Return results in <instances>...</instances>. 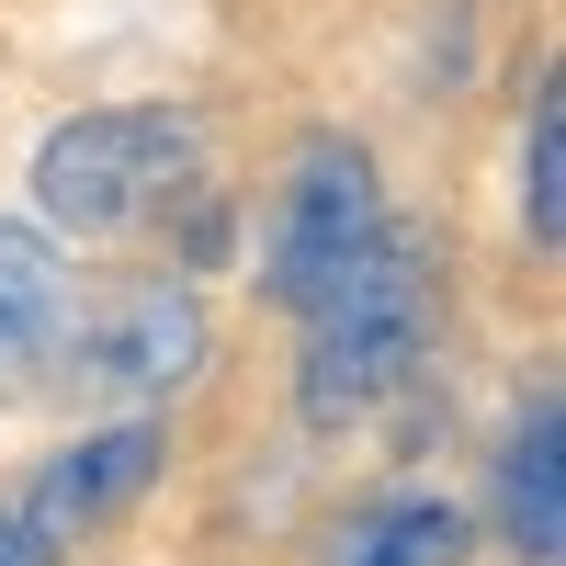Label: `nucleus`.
Here are the masks:
<instances>
[{"instance_id": "39448f33", "label": "nucleus", "mask_w": 566, "mask_h": 566, "mask_svg": "<svg viewBox=\"0 0 566 566\" xmlns=\"http://www.w3.org/2000/svg\"><path fill=\"white\" fill-rule=\"evenodd\" d=\"M159 464H170V453H159V419H114V431L69 442V453L34 476V499H23V522H12V533H23L34 566H45V555H69L80 533H103L125 499H148Z\"/></svg>"}, {"instance_id": "423d86ee", "label": "nucleus", "mask_w": 566, "mask_h": 566, "mask_svg": "<svg viewBox=\"0 0 566 566\" xmlns=\"http://www.w3.org/2000/svg\"><path fill=\"white\" fill-rule=\"evenodd\" d=\"M69 328H80V306H69V261L45 250L34 227L0 216V386H34V374H57Z\"/></svg>"}, {"instance_id": "f257e3e1", "label": "nucleus", "mask_w": 566, "mask_h": 566, "mask_svg": "<svg viewBox=\"0 0 566 566\" xmlns=\"http://www.w3.org/2000/svg\"><path fill=\"white\" fill-rule=\"evenodd\" d=\"M419 340H431V250L408 227H374L306 306V419H363L374 397H397Z\"/></svg>"}, {"instance_id": "f03ea898", "label": "nucleus", "mask_w": 566, "mask_h": 566, "mask_svg": "<svg viewBox=\"0 0 566 566\" xmlns=\"http://www.w3.org/2000/svg\"><path fill=\"white\" fill-rule=\"evenodd\" d=\"M181 170H193V114L114 103V114H80V125H57L34 148V205H45V227H69V239H125Z\"/></svg>"}, {"instance_id": "6e6552de", "label": "nucleus", "mask_w": 566, "mask_h": 566, "mask_svg": "<svg viewBox=\"0 0 566 566\" xmlns=\"http://www.w3.org/2000/svg\"><path fill=\"white\" fill-rule=\"evenodd\" d=\"M499 499H510V544H522V566H566V510H555V397H533V419L510 431Z\"/></svg>"}, {"instance_id": "9d476101", "label": "nucleus", "mask_w": 566, "mask_h": 566, "mask_svg": "<svg viewBox=\"0 0 566 566\" xmlns=\"http://www.w3.org/2000/svg\"><path fill=\"white\" fill-rule=\"evenodd\" d=\"M0 566H34V544H23V533H12V522H0Z\"/></svg>"}, {"instance_id": "7ed1b4c3", "label": "nucleus", "mask_w": 566, "mask_h": 566, "mask_svg": "<svg viewBox=\"0 0 566 566\" xmlns=\"http://www.w3.org/2000/svg\"><path fill=\"white\" fill-rule=\"evenodd\" d=\"M374 227H386V205H374V159L352 148V136H317V148L295 159V181H283V205H272V295L283 306H317V283L340 272Z\"/></svg>"}, {"instance_id": "0eeeda50", "label": "nucleus", "mask_w": 566, "mask_h": 566, "mask_svg": "<svg viewBox=\"0 0 566 566\" xmlns=\"http://www.w3.org/2000/svg\"><path fill=\"white\" fill-rule=\"evenodd\" d=\"M464 555H476V522L453 499H374L317 544V566H464Z\"/></svg>"}, {"instance_id": "1a4fd4ad", "label": "nucleus", "mask_w": 566, "mask_h": 566, "mask_svg": "<svg viewBox=\"0 0 566 566\" xmlns=\"http://www.w3.org/2000/svg\"><path fill=\"white\" fill-rule=\"evenodd\" d=\"M522 216H533L544 250L566 239V114L555 103H533V193H522Z\"/></svg>"}, {"instance_id": "20e7f679", "label": "nucleus", "mask_w": 566, "mask_h": 566, "mask_svg": "<svg viewBox=\"0 0 566 566\" xmlns=\"http://www.w3.org/2000/svg\"><path fill=\"white\" fill-rule=\"evenodd\" d=\"M57 363L91 397H170V386H193V363H205V306L181 295V283H125L91 328H69Z\"/></svg>"}]
</instances>
